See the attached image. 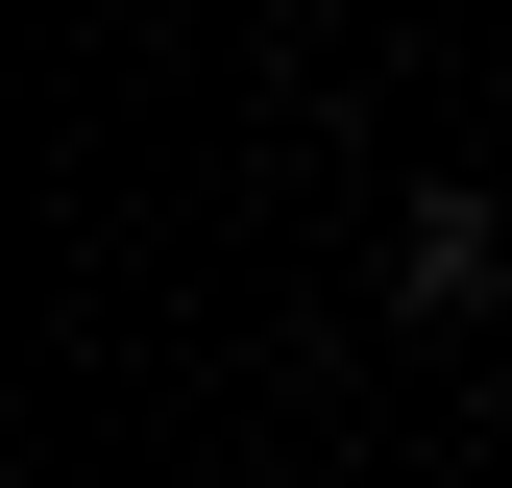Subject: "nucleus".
Instances as JSON below:
<instances>
[{"label":"nucleus","instance_id":"obj_1","mask_svg":"<svg viewBox=\"0 0 512 488\" xmlns=\"http://www.w3.org/2000/svg\"><path fill=\"white\" fill-rule=\"evenodd\" d=\"M488 269H512V220H488V196H439V220H415V318H464Z\"/></svg>","mask_w":512,"mask_h":488}]
</instances>
